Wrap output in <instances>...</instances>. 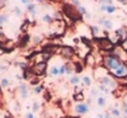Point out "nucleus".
<instances>
[{"mask_svg": "<svg viewBox=\"0 0 127 118\" xmlns=\"http://www.w3.org/2000/svg\"><path fill=\"white\" fill-rule=\"evenodd\" d=\"M122 63H124V60H122L119 55H116L115 53H106V54H104V57H102V65H104L110 73L115 71Z\"/></svg>", "mask_w": 127, "mask_h": 118, "instance_id": "f257e3e1", "label": "nucleus"}, {"mask_svg": "<svg viewBox=\"0 0 127 118\" xmlns=\"http://www.w3.org/2000/svg\"><path fill=\"white\" fill-rule=\"evenodd\" d=\"M63 12H64V15H65L68 19H70V20L74 21V22L83 20V16H82V14L79 12V9H78L77 6L72 5V4H64V5H63Z\"/></svg>", "mask_w": 127, "mask_h": 118, "instance_id": "f03ea898", "label": "nucleus"}, {"mask_svg": "<svg viewBox=\"0 0 127 118\" xmlns=\"http://www.w3.org/2000/svg\"><path fill=\"white\" fill-rule=\"evenodd\" d=\"M95 41L97 43V48H99L100 53H104V54L112 53L115 50V48H116V46L110 41L109 37H101V38H97V39H95Z\"/></svg>", "mask_w": 127, "mask_h": 118, "instance_id": "7ed1b4c3", "label": "nucleus"}, {"mask_svg": "<svg viewBox=\"0 0 127 118\" xmlns=\"http://www.w3.org/2000/svg\"><path fill=\"white\" fill-rule=\"evenodd\" d=\"M57 54L59 57H62L63 59L72 60L74 57H77V50L72 46H59L58 50H57Z\"/></svg>", "mask_w": 127, "mask_h": 118, "instance_id": "20e7f679", "label": "nucleus"}, {"mask_svg": "<svg viewBox=\"0 0 127 118\" xmlns=\"http://www.w3.org/2000/svg\"><path fill=\"white\" fill-rule=\"evenodd\" d=\"M97 82L100 84V85H105V86H107L109 89H111L112 90V92L114 91H116L120 86H119V82H117V80L115 78H112L111 75H109V76H105V78L100 79V80H97Z\"/></svg>", "mask_w": 127, "mask_h": 118, "instance_id": "39448f33", "label": "nucleus"}, {"mask_svg": "<svg viewBox=\"0 0 127 118\" xmlns=\"http://www.w3.org/2000/svg\"><path fill=\"white\" fill-rule=\"evenodd\" d=\"M84 64H85V67H89V68H91V69H95L96 67H99L97 55H95V53H94L93 50L86 54V57L84 58Z\"/></svg>", "mask_w": 127, "mask_h": 118, "instance_id": "423d86ee", "label": "nucleus"}, {"mask_svg": "<svg viewBox=\"0 0 127 118\" xmlns=\"http://www.w3.org/2000/svg\"><path fill=\"white\" fill-rule=\"evenodd\" d=\"M112 78H115L116 80H124V79H127V64L124 62L115 71L110 73Z\"/></svg>", "mask_w": 127, "mask_h": 118, "instance_id": "0eeeda50", "label": "nucleus"}, {"mask_svg": "<svg viewBox=\"0 0 127 118\" xmlns=\"http://www.w3.org/2000/svg\"><path fill=\"white\" fill-rule=\"evenodd\" d=\"M31 71L36 75V76H43L47 73V63H41V64H33L30 67Z\"/></svg>", "mask_w": 127, "mask_h": 118, "instance_id": "6e6552de", "label": "nucleus"}, {"mask_svg": "<svg viewBox=\"0 0 127 118\" xmlns=\"http://www.w3.org/2000/svg\"><path fill=\"white\" fill-rule=\"evenodd\" d=\"M89 103L88 102H78L74 105V112L78 116H85L89 113Z\"/></svg>", "mask_w": 127, "mask_h": 118, "instance_id": "1a4fd4ad", "label": "nucleus"}, {"mask_svg": "<svg viewBox=\"0 0 127 118\" xmlns=\"http://www.w3.org/2000/svg\"><path fill=\"white\" fill-rule=\"evenodd\" d=\"M93 74H94V78L96 79V80H100V79L105 78V76H109L110 75V71L104 65H99V67H96L94 69Z\"/></svg>", "mask_w": 127, "mask_h": 118, "instance_id": "9d476101", "label": "nucleus"}, {"mask_svg": "<svg viewBox=\"0 0 127 118\" xmlns=\"http://www.w3.org/2000/svg\"><path fill=\"white\" fill-rule=\"evenodd\" d=\"M17 92H19L20 98L26 100V98L29 97V86H27L26 84H20L19 87H17Z\"/></svg>", "mask_w": 127, "mask_h": 118, "instance_id": "9b49d317", "label": "nucleus"}, {"mask_svg": "<svg viewBox=\"0 0 127 118\" xmlns=\"http://www.w3.org/2000/svg\"><path fill=\"white\" fill-rule=\"evenodd\" d=\"M97 25H99V26H102L105 30H112V28H114V22H112L111 20L104 19V17H101V19L97 20Z\"/></svg>", "mask_w": 127, "mask_h": 118, "instance_id": "f8f14e48", "label": "nucleus"}, {"mask_svg": "<svg viewBox=\"0 0 127 118\" xmlns=\"http://www.w3.org/2000/svg\"><path fill=\"white\" fill-rule=\"evenodd\" d=\"M115 33L117 35V37H119V39H120V44H122V43L127 39V30L125 28V27H121V28L116 30Z\"/></svg>", "mask_w": 127, "mask_h": 118, "instance_id": "ddd939ff", "label": "nucleus"}, {"mask_svg": "<svg viewBox=\"0 0 127 118\" xmlns=\"http://www.w3.org/2000/svg\"><path fill=\"white\" fill-rule=\"evenodd\" d=\"M100 11H104L106 14H115L117 11V7L115 5H100Z\"/></svg>", "mask_w": 127, "mask_h": 118, "instance_id": "4468645a", "label": "nucleus"}, {"mask_svg": "<svg viewBox=\"0 0 127 118\" xmlns=\"http://www.w3.org/2000/svg\"><path fill=\"white\" fill-rule=\"evenodd\" d=\"M90 32H91V36L94 37V39H97L100 38L99 36L101 35V28L97 25H93V26H90Z\"/></svg>", "mask_w": 127, "mask_h": 118, "instance_id": "2eb2a0df", "label": "nucleus"}, {"mask_svg": "<svg viewBox=\"0 0 127 118\" xmlns=\"http://www.w3.org/2000/svg\"><path fill=\"white\" fill-rule=\"evenodd\" d=\"M96 105H97L100 108H105L106 105H107V100H106V97H105L104 95L97 96V97H96Z\"/></svg>", "mask_w": 127, "mask_h": 118, "instance_id": "dca6fc26", "label": "nucleus"}, {"mask_svg": "<svg viewBox=\"0 0 127 118\" xmlns=\"http://www.w3.org/2000/svg\"><path fill=\"white\" fill-rule=\"evenodd\" d=\"M109 112L111 113V116L115 118H121V110L119 108V105H115V106H112L110 110H109Z\"/></svg>", "mask_w": 127, "mask_h": 118, "instance_id": "f3484780", "label": "nucleus"}, {"mask_svg": "<svg viewBox=\"0 0 127 118\" xmlns=\"http://www.w3.org/2000/svg\"><path fill=\"white\" fill-rule=\"evenodd\" d=\"M69 84L74 87V86H77V85H80L82 84V78L78 75V74H74V75H72L70 78H69Z\"/></svg>", "mask_w": 127, "mask_h": 118, "instance_id": "a211bd4d", "label": "nucleus"}, {"mask_svg": "<svg viewBox=\"0 0 127 118\" xmlns=\"http://www.w3.org/2000/svg\"><path fill=\"white\" fill-rule=\"evenodd\" d=\"M73 65H74L75 74H79V73H82V71H83L85 64H84V62H82V60L79 59V60H77V62H73Z\"/></svg>", "mask_w": 127, "mask_h": 118, "instance_id": "6ab92c4d", "label": "nucleus"}, {"mask_svg": "<svg viewBox=\"0 0 127 118\" xmlns=\"http://www.w3.org/2000/svg\"><path fill=\"white\" fill-rule=\"evenodd\" d=\"M48 76H51V78L59 76V65H53V67H51V69H49V71H48Z\"/></svg>", "mask_w": 127, "mask_h": 118, "instance_id": "aec40b11", "label": "nucleus"}, {"mask_svg": "<svg viewBox=\"0 0 127 118\" xmlns=\"http://www.w3.org/2000/svg\"><path fill=\"white\" fill-rule=\"evenodd\" d=\"M73 101L78 102H84L85 101V95L84 92H79V94H73Z\"/></svg>", "mask_w": 127, "mask_h": 118, "instance_id": "412c9836", "label": "nucleus"}, {"mask_svg": "<svg viewBox=\"0 0 127 118\" xmlns=\"http://www.w3.org/2000/svg\"><path fill=\"white\" fill-rule=\"evenodd\" d=\"M26 9H27V12L30 15H32V17H35V15H36V5L30 2L29 5H26Z\"/></svg>", "mask_w": 127, "mask_h": 118, "instance_id": "4be33fe9", "label": "nucleus"}, {"mask_svg": "<svg viewBox=\"0 0 127 118\" xmlns=\"http://www.w3.org/2000/svg\"><path fill=\"white\" fill-rule=\"evenodd\" d=\"M54 21H56L54 17L49 14H44L42 16V22H44V24H53Z\"/></svg>", "mask_w": 127, "mask_h": 118, "instance_id": "5701e85b", "label": "nucleus"}, {"mask_svg": "<svg viewBox=\"0 0 127 118\" xmlns=\"http://www.w3.org/2000/svg\"><path fill=\"white\" fill-rule=\"evenodd\" d=\"M0 86H1V89H9L10 87V80L7 78H1L0 79Z\"/></svg>", "mask_w": 127, "mask_h": 118, "instance_id": "b1692460", "label": "nucleus"}, {"mask_svg": "<svg viewBox=\"0 0 127 118\" xmlns=\"http://www.w3.org/2000/svg\"><path fill=\"white\" fill-rule=\"evenodd\" d=\"M82 82L84 84L85 87H91V79L89 78L88 75H84V76H82Z\"/></svg>", "mask_w": 127, "mask_h": 118, "instance_id": "393cba45", "label": "nucleus"}, {"mask_svg": "<svg viewBox=\"0 0 127 118\" xmlns=\"http://www.w3.org/2000/svg\"><path fill=\"white\" fill-rule=\"evenodd\" d=\"M7 41H9V38L6 37V35L4 33V31H2V28H1V30H0V46L4 47V44H5Z\"/></svg>", "mask_w": 127, "mask_h": 118, "instance_id": "a878e982", "label": "nucleus"}, {"mask_svg": "<svg viewBox=\"0 0 127 118\" xmlns=\"http://www.w3.org/2000/svg\"><path fill=\"white\" fill-rule=\"evenodd\" d=\"M97 87H99L100 92H104V94H107V95H109V94H112V90H111V89H109V87H107V86H105V85H100V84H99V86H97Z\"/></svg>", "mask_w": 127, "mask_h": 118, "instance_id": "bb28decb", "label": "nucleus"}, {"mask_svg": "<svg viewBox=\"0 0 127 118\" xmlns=\"http://www.w3.org/2000/svg\"><path fill=\"white\" fill-rule=\"evenodd\" d=\"M42 41H43L42 36H33V37L31 38V42H32V44H33V46H37V44L42 43Z\"/></svg>", "mask_w": 127, "mask_h": 118, "instance_id": "cd10ccee", "label": "nucleus"}, {"mask_svg": "<svg viewBox=\"0 0 127 118\" xmlns=\"http://www.w3.org/2000/svg\"><path fill=\"white\" fill-rule=\"evenodd\" d=\"M43 91H44V87H43L42 85L35 86V87H33V90H32V92H33L35 95H38V94H43Z\"/></svg>", "mask_w": 127, "mask_h": 118, "instance_id": "c85d7f7f", "label": "nucleus"}, {"mask_svg": "<svg viewBox=\"0 0 127 118\" xmlns=\"http://www.w3.org/2000/svg\"><path fill=\"white\" fill-rule=\"evenodd\" d=\"M65 74H67V63L59 65V75L63 76V75H65Z\"/></svg>", "mask_w": 127, "mask_h": 118, "instance_id": "c756f323", "label": "nucleus"}, {"mask_svg": "<svg viewBox=\"0 0 127 118\" xmlns=\"http://www.w3.org/2000/svg\"><path fill=\"white\" fill-rule=\"evenodd\" d=\"M78 9H79V12L82 14V16H86V17H90V14L88 12V10L85 9V6H83V5H80V6H79Z\"/></svg>", "mask_w": 127, "mask_h": 118, "instance_id": "7c9ffc66", "label": "nucleus"}, {"mask_svg": "<svg viewBox=\"0 0 127 118\" xmlns=\"http://www.w3.org/2000/svg\"><path fill=\"white\" fill-rule=\"evenodd\" d=\"M40 110H41L40 102H38V101H35V102L32 103V112L36 113V112H40Z\"/></svg>", "mask_w": 127, "mask_h": 118, "instance_id": "2f4dec72", "label": "nucleus"}, {"mask_svg": "<svg viewBox=\"0 0 127 118\" xmlns=\"http://www.w3.org/2000/svg\"><path fill=\"white\" fill-rule=\"evenodd\" d=\"M90 95H91V97H97V96H100L101 94H100L99 87H96V89H91V90H90Z\"/></svg>", "mask_w": 127, "mask_h": 118, "instance_id": "473e14b6", "label": "nucleus"}, {"mask_svg": "<svg viewBox=\"0 0 127 118\" xmlns=\"http://www.w3.org/2000/svg\"><path fill=\"white\" fill-rule=\"evenodd\" d=\"M12 12H14V14H15L16 16H21V15H22V11H21V9H20L19 6H15V7H14V11H12Z\"/></svg>", "mask_w": 127, "mask_h": 118, "instance_id": "72a5a7b5", "label": "nucleus"}, {"mask_svg": "<svg viewBox=\"0 0 127 118\" xmlns=\"http://www.w3.org/2000/svg\"><path fill=\"white\" fill-rule=\"evenodd\" d=\"M43 98H44L46 101H49V100H51V94H49L48 90H44V91H43Z\"/></svg>", "mask_w": 127, "mask_h": 118, "instance_id": "f704fd0d", "label": "nucleus"}, {"mask_svg": "<svg viewBox=\"0 0 127 118\" xmlns=\"http://www.w3.org/2000/svg\"><path fill=\"white\" fill-rule=\"evenodd\" d=\"M100 5H112L114 0H99Z\"/></svg>", "mask_w": 127, "mask_h": 118, "instance_id": "c9c22d12", "label": "nucleus"}, {"mask_svg": "<svg viewBox=\"0 0 127 118\" xmlns=\"http://www.w3.org/2000/svg\"><path fill=\"white\" fill-rule=\"evenodd\" d=\"M25 118H36V116H35V113H33L32 111H30V112H27V113H26Z\"/></svg>", "mask_w": 127, "mask_h": 118, "instance_id": "e433bc0d", "label": "nucleus"}, {"mask_svg": "<svg viewBox=\"0 0 127 118\" xmlns=\"http://www.w3.org/2000/svg\"><path fill=\"white\" fill-rule=\"evenodd\" d=\"M70 4H72V5H74V6H77V7H79V6H80L79 0H70Z\"/></svg>", "mask_w": 127, "mask_h": 118, "instance_id": "4c0bfd02", "label": "nucleus"}, {"mask_svg": "<svg viewBox=\"0 0 127 118\" xmlns=\"http://www.w3.org/2000/svg\"><path fill=\"white\" fill-rule=\"evenodd\" d=\"M6 6V0H0V9Z\"/></svg>", "mask_w": 127, "mask_h": 118, "instance_id": "58836bf2", "label": "nucleus"}, {"mask_svg": "<svg viewBox=\"0 0 127 118\" xmlns=\"http://www.w3.org/2000/svg\"><path fill=\"white\" fill-rule=\"evenodd\" d=\"M122 111H124L125 116H127V103H125V105H124V107H122Z\"/></svg>", "mask_w": 127, "mask_h": 118, "instance_id": "ea45409f", "label": "nucleus"}, {"mask_svg": "<svg viewBox=\"0 0 127 118\" xmlns=\"http://www.w3.org/2000/svg\"><path fill=\"white\" fill-rule=\"evenodd\" d=\"M20 1H21V2H22V4H26V5H29V4H30V2H31V1H30V0H20Z\"/></svg>", "mask_w": 127, "mask_h": 118, "instance_id": "a19ab883", "label": "nucleus"}, {"mask_svg": "<svg viewBox=\"0 0 127 118\" xmlns=\"http://www.w3.org/2000/svg\"><path fill=\"white\" fill-rule=\"evenodd\" d=\"M97 118H105V113H97Z\"/></svg>", "mask_w": 127, "mask_h": 118, "instance_id": "79ce46f5", "label": "nucleus"}, {"mask_svg": "<svg viewBox=\"0 0 127 118\" xmlns=\"http://www.w3.org/2000/svg\"><path fill=\"white\" fill-rule=\"evenodd\" d=\"M119 1H120L121 4H124V5H126L127 4V0H119Z\"/></svg>", "mask_w": 127, "mask_h": 118, "instance_id": "37998d69", "label": "nucleus"}, {"mask_svg": "<svg viewBox=\"0 0 127 118\" xmlns=\"http://www.w3.org/2000/svg\"><path fill=\"white\" fill-rule=\"evenodd\" d=\"M2 98V89H1V86H0V100Z\"/></svg>", "mask_w": 127, "mask_h": 118, "instance_id": "c03bdc74", "label": "nucleus"}, {"mask_svg": "<svg viewBox=\"0 0 127 118\" xmlns=\"http://www.w3.org/2000/svg\"><path fill=\"white\" fill-rule=\"evenodd\" d=\"M37 2H42V1H44V0H36Z\"/></svg>", "mask_w": 127, "mask_h": 118, "instance_id": "a18cd8bd", "label": "nucleus"}, {"mask_svg": "<svg viewBox=\"0 0 127 118\" xmlns=\"http://www.w3.org/2000/svg\"><path fill=\"white\" fill-rule=\"evenodd\" d=\"M121 118H127V116H122V117H121Z\"/></svg>", "mask_w": 127, "mask_h": 118, "instance_id": "49530a36", "label": "nucleus"}, {"mask_svg": "<svg viewBox=\"0 0 127 118\" xmlns=\"http://www.w3.org/2000/svg\"><path fill=\"white\" fill-rule=\"evenodd\" d=\"M126 103H127V94H126Z\"/></svg>", "mask_w": 127, "mask_h": 118, "instance_id": "de8ad7c7", "label": "nucleus"}]
</instances>
